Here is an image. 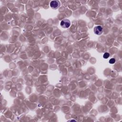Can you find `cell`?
I'll return each mask as SVG.
<instances>
[{"label": "cell", "mask_w": 122, "mask_h": 122, "mask_svg": "<svg viewBox=\"0 0 122 122\" xmlns=\"http://www.w3.org/2000/svg\"><path fill=\"white\" fill-rule=\"evenodd\" d=\"M94 32L98 35H100L103 32V28L102 26H96L94 28Z\"/></svg>", "instance_id": "3957f363"}, {"label": "cell", "mask_w": 122, "mask_h": 122, "mask_svg": "<svg viewBox=\"0 0 122 122\" xmlns=\"http://www.w3.org/2000/svg\"><path fill=\"white\" fill-rule=\"evenodd\" d=\"M109 56H110V54L108 52H105L103 54V58H104V59H107V58H108Z\"/></svg>", "instance_id": "277c9868"}, {"label": "cell", "mask_w": 122, "mask_h": 122, "mask_svg": "<svg viewBox=\"0 0 122 122\" xmlns=\"http://www.w3.org/2000/svg\"><path fill=\"white\" fill-rule=\"evenodd\" d=\"M115 62V59L114 58H112L109 60V63L111 64H113Z\"/></svg>", "instance_id": "5b68a950"}, {"label": "cell", "mask_w": 122, "mask_h": 122, "mask_svg": "<svg viewBox=\"0 0 122 122\" xmlns=\"http://www.w3.org/2000/svg\"><path fill=\"white\" fill-rule=\"evenodd\" d=\"M71 22L68 19H64L61 22V26L63 28H67L70 27Z\"/></svg>", "instance_id": "6da1fadb"}, {"label": "cell", "mask_w": 122, "mask_h": 122, "mask_svg": "<svg viewBox=\"0 0 122 122\" xmlns=\"http://www.w3.org/2000/svg\"><path fill=\"white\" fill-rule=\"evenodd\" d=\"M60 2L59 0H52L50 3L51 7L54 10L57 9L60 6Z\"/></svg>", "instance_id": "7a4b0ae2"}]
</instances>
